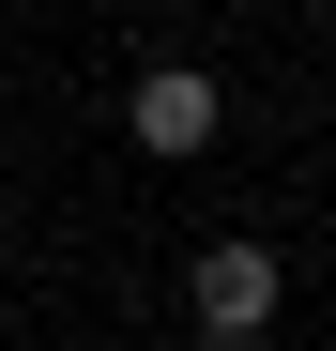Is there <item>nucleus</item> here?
I'll list each match as a JSON object with an SVG mask.
<instances>
[{
	"mask_svg": "<svg viewBox=\"0 0 336 351\" xmlns=\"http://www.w3.org/2000/svg\"><path fill=\"white\" fill-rule=\"evenodd\" d=\"M184 306H199V336H214V351H260V336H275V306H291V260L230 229V245H199V275H184Z\"/></svg>",
	"mask_w": 336,
	"mask_h": 351,
	"instance_id": "obj_1",
	"label": "nucleus"
},
{
	"mask_svg": "<svg viewBox=\"0 0 336 351\" xmlns=\"http://www.w3.org/2000/svg\"><path fill=\"white\" fill-rule=\"evenodd\" d=\"M123 138H138V153H153V168H199V153H214V138H230V92H214V77H199V62H153V77H138V92H123Z\"/></svg>",
	"mask_w": 336,
	"mask_h": 351,
	"instance_id": "obj_2",
	"label": "nucleus"
}]
</instances>
